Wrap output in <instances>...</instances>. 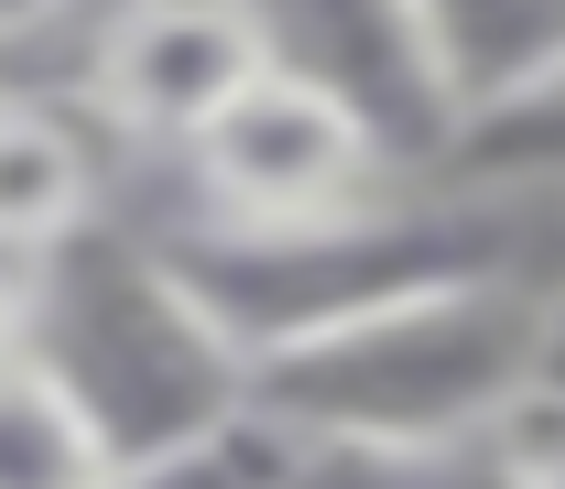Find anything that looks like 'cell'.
Listing matches in <instances>:
<instances>
[{"instance_id": "15", "label": "cell", "mask_w": 565, "mask_h": 489, "mask_svg": "<svg viewBox=\"0 0 565 489\" xmlns=\"http://www.w3.org/2000/svg\"><path fill=\"white\" fill-rule=\"evenodd\" d=\"M22 338H33V262L0 251V359L22 349Z\"/></svg>"}, {"instance_id": "1", "label": "cell", "mask_w": 565, "mask_h": 489, "mask_svg": "<svg viewBox=\"0 0 565 489\" xmlns=\"http://www.w3.org/2000/svg\"><path fill=\"white\" fill-rule=\"evenodd\" d=\"M141 228L163 240V262L185 273V294L217 316V338L250 370L305 349V338H327V327H359V316L403 305L424 283L533 262V217L522 208L457 196L435 174H392V185H359V196L305 208V217L174 208V217H141Z\"/></svg>"}, {"instance_id": "6", "label": "cell", "mask_w": 565, "mask_h": 489, "mask_svg": "<svg viewBox=\"0 0 565 489\" xmlns=\"http://www.w3.org/2000/svg\"><path fill=\"white\" fill-rule=\"evenodd\" d=\"M262 66L273 44L239 0H120L76 55V109L131 152H185Z\"/></svg>"}, {"instance_id": "11", "label": "cell", "mask_w": 565, "mask_h": 489, "mask_svg": "<svg viewBox=\"0 0 565 489\" xmlns=\"http://www.w3.org/2000/svg\"><path fill=\"white\" fill-rule=\"evenodd\" d=\"M98 489H294V435L250 403V414L207 424V435H185V446L120 457Z\"/></svg>"}, {"instance_id": "13", "label": "cell", "mask_w": 565, "mask_h": 489, "mask_svg": "<svg viewBox=\"0 0 565 489\" xmlns=\"http://www.w3.org/2000/svg\"><path fill=\"white\" fill-rule=\"evenodd\" d=\"M511 489H565V403H533L511 424Z\"/></svg>"}, {"instance_id": "5", "label": "cell", "mask_w": 565, "mask_h": 489, "mask_svg": "<svg viewBox=\"0 0 565 489\" xmlns=\"http://www.w3.org/2000/svg\"><path fill=\"white\" fill-rule=\"evenodd\" d=\"M174 163H185V196L207 217H305V208H338L359 185L403 174L338 87H316L294 66H262Z\"/></svg>"}, {"instance_id": "7", "label": "cell", "mask_w": 565, "mask_h": 489, "mask_svg": "<svg viewBox=\"0 0 565 489\" xmlns=\"http://www.w3.org/2000/svg\"><path fill=\"white\" fill-rule=\"evenodd\" d=\"M435 185L490 196V208H522V217L565 208V22L544 44L500 55V66L468 87L457 131L435 152Z\"/></svg>"}, {"instance_id": "14", "label": "cell", "mask_w": 565, "mask_h": 489, "mask_svg": "<svg viewBox=\"0 0 565 489\" xmlns=\"http://www.w3.org/2000/svg\"><path fill=\"white\" fill-rule=\"evenodd\" d=\"M66 22H76V0H0V55H22V44H44Z\"/></svg>"}, {"instance_id": "2", "label": "cell", "mask_w": 565, "mask_h": 489, "mask_svg": "<svg viewBox=\"0 0 565 489\" xmlns=\"http://www.w3.org/2000/svg\"><path fill=\"white\" fill-rule=\"evenodd\" d=\"M544 327L555 273H457L403 305L327 327L305 349L250 370V403L294 446H446V435H511L544 403Z\"/></svg>"}, {"instance_id": "3", "label": "cell", "mask_w": 565, "mask_h": 489, "mask_svg": "<svg viewBox=\"0 0 565 489\" xmlns=\"http://www.w3.org/2000/svg\"><path fill=\"white\" fill-rule=\"evenodd\" d=\"M22 349L76 392L109 468L250 414V359L217 338V316L185 294L163 240L120 208L33 262V338Z\"/></svg>"}, {"instance_id": "8", "label": "cell", "mask_w": 565, "mask_h": 489, "mask_svg": "<svg viewBox=\"0 0 565 489\" xmlns=\"http://www.w3.org/2000/svg\"><path fill=\"white\" fill-rule=\"evenodd\" d=\"M98 141L109 131L87 109L0 87V251L11 262H44L87 217H109V152Z\"/></svg>"}, {"instance_id": "4", "label": "cell", "mask_w": 565, "mask_h": 489, "mask_svg": "<svg viewBox=\"0 0 565 489\" xmlns=\"http://www.w3.org/2000/svg\"><path fill=\"white\" fill-rule=\"evenodd\" d=\"M239 11L262 22L273 66L338 87L403 174H435V152L468 109V55L435 0H239Z\"/></svg>"}, {"instance_id": "12", "label": "cell", "mask_w": 565, "mask_h": 489, "mask_svg": "<svg viewBox=\"0 0 565 489\" xmlns=\"http://www.w3.org/2000/svg\"><path fill=\"white\" fill-rule=\"evenodd\" d=\"M446 11V33H457V55H468V87L500 66V55H522V44H544L565 22V0H435Z\"/></svg>"}, {"instance_id": "9", "label": "cell", "mask_w": 565, "mask_h": 489, "mask_svg": "<svg viewBox=\"0 0 565 489\" xmlns=\"http://www.w3.org/2000/svg\"><path fill=\"white\" fill-rule=\"evenodd\" d=\"M109 446L76 414V392L44 370L33 349L0 359V489H98Z\"/></svg>"}, {"instance_id": "10", "label": "cell", "mask_w": 565, "mask_h": 489, "mask_svg": "<svg viewBox=\"0 0 565 489\" xmlns=\"http://www.w3.org/2000/svg\"><path fill=\"white\" fill-rule=\"evenodd\" d=\"M294 489H511V435H446V446H294Z\"/></svg>"}, {"instance_id": "16", "label": "cell", "mask_w": 565, "mask_h": 489, "mask_svg": "<svg viewBox=\"0 0 565 489\" xmlns=\"http://www.w3.org/2000/svg\"><path fill=\"white\" fill-rule=\"evenodd\" d=\"M544 403H565V262H555V327H544Z\"/></svg>"}]
</instances>
